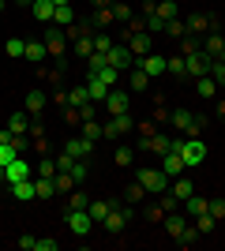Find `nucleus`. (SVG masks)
I'll return each mask as SVG.
<instances>
[{
    "mask_svg": "<svg viewBox=\"0 0 225 251\" xmlns=\"http://www.w3.org/2000/svg\"><path fill=\"white\" fill-rule=\"evenodd\" d=\"M109 214H105V221H101V229L109 232V236H120V232L128 229V221L135 218V206L131 202H109Z\"/></svg>",
    "mask_w": 225,
    "mask_h": 251,
    "instance_id": "f257e3e1",
    "label": "nucleus"
},
{
    "mask_svg": "<svg viewBox=\"0 0 225 251\" xmlns=\"http://www.w3.org/2000/svg\"><path fill=\"white\" fill-rule=\"evenodd\" d=\"M173 150L184 157V165L195 169V165H203V157H206V147H203V139L199 135H188V139H173Z\"/></svg>",
    "mask_w": 225,
    "mask_h": 251,
    "instance_id": "f03ea898",
    "label": "nucleus"
},
{
    "mask_svg": "<svg viewBox=\"0 0 225 251\" xmlns=\"http://www.w3.org/2000/svg\"><path fill=\"white\" fill-rule=\"evenodd\" d=\"M135 180H139L143 188H147V195H161V191L169 188V176H165V169H139V173H135Z\"/></svg>",
    "mask_w": 225,
    "mask_h": 251,
    "instance_id": "7ed1b4c3",
    "label": "nucleus"
},
{
    "mask_svg": "<svg viewBox=\"0 0 225 251\" xmlns=\"http://www.w3.org/2000/svg\"><path fill=\"white\" fill-rule=\"evenodd\" d=\"M210 64H214V56H206L203 49L192 52V56H184V79H199V75H210Z\"/></svg>",
    "mask_w": 225,
    "mask_h": 251,
    "instance_id": "20e7f679",
    "label": "nucleus"
},
{
    "mask_svg": "<svg viewBox=\"0 0 225 251\" xmlns=\"http://www.w3.org/2000/svg\"><path fill=\"white\" fill-rule=\"evenodd\" d=\"M64 221H68V229L83 240V236H90V229H94V218L86 214V210H64Z\"/></svg>",
    "mask_w": 225,
    "mask_h": 251,
    "instance_id": "39448f33",
    "label": "nucleus"
},
{
    "mask_svg": "<svg viewBox=\"0 0 225 251\" xmlns=\"http://www.w3.org/2000/svg\"><path fill=\"white\" fill-rule=\"evenodd\" d=\"M101 105H105V113H109V116H124V113H131V98H128V90H120V86H117V90H109Z\"/></svg>",
    "mask_w": 225,
    "mask_h": 251,
    "instance_id": "423d86ee",
    "label": "nucleus"
},
{
    "mask_svg": "<svg viewBox=\"0 0 225 251\" xmlns=\"http://www.w3.org/2000/svg\"><path fill=\"white\" fill-rule=\"evenodd\" d=\"M131 127H135V120H131V113H124V116H109V124H101V135L113 143V139H120V135H128Z\"/></svg>",
    "mask_w": 225,
    "mask_h": 251,
    "instance_id": "0eeeda50",
    "label": "nucleus"
},
{
    "mask_svg": "<svg viewBox=\"0 0 225 251\" xmlns=\"http://www.w3.org/2000/svg\"><path fill=\"white\" fill-rule=\"evenodd\" d=\"M45 49H49V56H53V60H60V56H64L68 52V38H64V30H60V26H53V23H49V30H45Z\"/></svg>",
    "mask_w": 225,
    "mask_h": 251,
    "instance_id": "6e6552de",
    "label": "nucleus"
},
{
    "mask_svg": "<svg viewBox=\"0 0 225 251\" xmlns=\"http://www.w3.org/2000/svg\"><path fill=\"white\" fill-rule=\"evenodd\" d=\"M139 150H147V154H169V150H173V135H161V131H154V135L143 139V147H139Z\"/></svg>",
    "mask_w": 225,
    "mask_h": 251,
    "instance_id": "1a4fd4ad",
    "label": "nucleus"
},
{
    "mask_svg": "<svg viewBox=\"0 0 225 251\" xmlns=\"http://www.w3.org/2000/svg\"><path fill=\"white\" fill-rule=\"evenodd\" d=\"M131 49V56L139 60V56H147V52H154V45H150V34L147 30H135V34H128V42H124Z\"/></svg>",
    "mask_w": 225,
    "mask_h": 251,
    "instance_id": "9d476101",
    "label": "nucleus"
},
{
    "mask_svg": "<svg viewBox=\"0 0 225 251\" xmlns=\"http://www.w3.org/2000/svg\"><path fill=\"white\" fill-rule=\"evenodd\" d=\"M105 60L113 64V68H120V72H124V68H135V56H131L128 45H113V49L105 52Z\"/></svg>",
    "mask_w": 225,
    "mask_h": 251,
    "instance_id": "9b49d317",
    "label": "nucleus"
},
{
    "mask_svg": "<svg viewBox=\"0 0 225 251\" xmlns=\"http://www.w3.org/2000/svg\"><path fill=\"white\" fill-rule=\"evenodd\" d=\"M135 68H143L150 79H158V75H165V56H158V52H147V56H139V60H135Z\"/></svg>",
    "mask_w": 225,
    "mask_h": 251,
    "instance_id": "f8f14e48",
    "label": "nucleus"
},
{
    "mask_svg": "<svg viewBox=\"0 0 225 251\" xmlns=\"http://www.w3.org/2000/svg\"><path fill=\"white\" fill-rule=\"evenodd\" d=\"M161 169H165V176H169V180H176V176H184V173H188V165H184V157L176 154V150L161 154Z\"/></svg>",
    "mask_w": 225,
    "mask_h": 251,
    "instance_id": "ddd939ff",
    "label": "nucleus"
},
{
    "mask_svg": "<svg viewBox=\"0 0 225 251\" xmlns=\"http://www.w3.org/2000/svg\"><path fill=\"white\" fill-rule=\"evenodd\" d=\"M4 180L15 184V180H30V165H26V157H15L11 165H4Z\"/></svg>",
    "mask_w": 225,
    "mask_h": 251,
    "instance_id": "4468645a",
    "label": "nucleus"
},
{
    "mask_svg": "<svg viewBox=\"0 0 225 251\" xmlns=\"http://www.w3.org/2000/svg\"><path fill=\"white\" fill-rule=\"evenodd\" d=\"M188 34H195V38H206L210 34V15H203V11H195V15H188Z\"/></svg>",
    "mask_w": 225,
    "mask_h": 251,
    "instance_id": "2eb2a0df",
    "label": "nucleus"
},
{
    "mask_svg": "<svg viewBox=\"0 0 225 251\" xmlns=\"http://www.w3.org/2000/svg\"><path fill=\"white\" fill-rule=\"evenodd\" d=\"M30 120H34V116L26 113V109H23V113H11L8 116V131H11V135H26V131H30Z\"/></svg>",
    "mask_w": 225,
    "mask_h": 251,
    "instance_id": "dca6fc26",
    "label": "nucleus"
},
{
    "mask_svg": "<svg viewBox=\"0 0 225 251\" xmlns=\"http://www.w3.org/2000/svg\"><path fill=\"white\" fill-rule=\"evenodd\" d=\"M90 150H94L90 139H68V143H64V154H72L75 161H79V157H90Z\"/></svg>",
    "mask_w": 225,
    "mask_h": 251,
    "instance_id": "f3484780",
    "label": "nucleus"
},
{
    "mask_svg": "<svg viewBox=\"0 0 225 251\" xmlns=\"http://www.w3.org/2000/svg\"><path fill=\"white\" fill-rule=\"evenodd\" d=\"M72 52L79 56V60H90V56H94V34H83V38H75V42H72Z\"/></svg>",
    "mask_w": 225,
    "mask_h": 251,
    "instance_id": "a211bd4d",
    "label": "nucleus"
},
{
    "mask_svg": "<svg viewBox=\"0 0 225 251\" xmlns=\"http://www.w3.org/2000/svg\"><path fill=\"white\" fill-rule=\"evenodd\" d=\"M184 214H188V218H199V214H206V210H210V199H203V195H192V199H184Z\"/></svg>",
    "mask_w": 225,
    "mask_h": 251,
    "instance_id": "6ab92c4d",
    "label": "nucleus"
},
{
    "mask_svg": "<svg viewBox=\"0 0 225 251\" xmlns=\"http://www.w3.org/2000/svg\"><path fill=\"white\" fill-rule=\"evenodd\" d=\"M222 49H225L222 30H214V34H206V38H203V52H206V56H214V60H218V56H222Z\"/></svg>",
    "mask_w": 225,
    "mask_h": 251,
    "instance_id": "aec40b11",
    "label": "nucleus"
},
{
    "mask_svg": "<svg viewBox=\"0 0 225 251\" xmlns=\"http://www.w3.org/2000/svg\"><path fill=\"white\" fill-rule=\"evenodd\" d=\"M30 11H34V19H38V23H53L56 4H53V0H34V4H30Z\"/></svg>",
    "mask_w": 225,
    "mask_h": 251,
    "instance_id": "412c9836",
    "label": "nucleus"
},
{
    "mask_svg": "<svg viewBox=\"0 0 225 251\" xmlns=\"http://www.w3.org/2000/svg\"><path fill=\"white\" fill-rule=\"evenodd\" d=\"M86 90H90V101H105V94H109V86L90 72H86Z\"/></svg>",
    "mask_w": 225,
    "mask_h": 251,
    "instance_id": "4be33fe9",
    "label": "nucleus"
},
{
    "mask_svg": "<svg viewBox=\"0 0 225 251\" xmlns=\"http://www.w3.org/2000/svg\"><path fill=\"white\" fill-rule=\"evenodd\" d=\"M11 195H15L19 202L38 199V195H34V180H15V184H11Z\"/></svg>",
    "mask_w": 225,
    "mask_h": 251,
    "instance_id": "5701e85b",
    "label": "nucleus"
},
{
    "mask_svg": "<svg viewBox=\"0 0 225 251\" xmlns=\"http://www.w3.org/2000/svg\"><path fill=\"white\" fill-rule=\"evenodd\" d=\"M218 90H222V86H218L210 75H199V79H195V94L199 98H218Z\"/></svg>",
    "mask_w": 225,
    "mask_h": 251,
    "instance_id": "b1692460",
    "label": "nucleus"
},
{
    "mask_svg": "<svg viewBox=\"0 0 225 251\" xmlns=\"http://www.w3.org/2000/svg\"><path fill=\"white\" fill-rule=\"evenodd\" d=\"M169 191L176 195V199H180V206H184V199H192V195H195V184H192V180H184V176H176Z\"/></svg>",
    "mask_w": 225,
    "mask_h": 251,
    "instance_id": "393cba45",
    "label": "nucleus"
},
{
    "mask_svg": "<svg viewBox=\"0 0 225 251\" xmlns=\"http://www.w3.org/2000/svg\"><path fill=\"white\" fill-rule=\"evenodd\" d=\"M90 75H98L109 90H117V83H120V68H113V64H105V68H98V72H90Z\"/></svg>",
    "mask_w": 225,
    "mask_h": 251,
    "instance_id": "a878e982",
    "label": "nucleus"
},
{
    "mask_svg": "<svg viewBox=\"0 0 225 251\" xmlns=\"http://www.w3.org/2000/svg\"><path fill=\"white\" fill-rule=\"evenodd\" d=\"M75 23V11H72V4H56V11H53V26H72Z\"/></svg>",
    "mask_w": 225,
    "mask_h": 251,
    "instance_id": "bb28decb",
    "label": "nucleus"
},
{
    "mask_svg": "<svg viewBox=\"0 0 225 251\" xmlns=\"http://www.w3.org/2000/svg\"><path fill=\"white\" fill-rule=\"evenodd\" d=\"M45 101H49V98H45L42 90H30V94H26V113H30V116H42L45 113Z\"/></svg>",
    "mask_w": 225,
    "mask_h": 251,
    "instance_id": "cd10ccee",
    "label": "nucleus"
},
{
    "mask_svg": "<svg viewBox=\"0 0 225 251\" xmlns=\"http://www.w3.org/2000/svg\"><path fill=\"white\" fill-rule=\"evenodd\" d=\"M192 225H195V229H199V236H206V232H214V229H218V218H214V214H210V210H206V214H199V218H192Z\"/></svg>",
    "mask_w": 225,
    "mask_h": 251,
    "instance_id": "c85d7f7f",
    "label": "nucleus"
},
{
    "mask_svg": "<svg viewBox=\"0 0 225 251\" xmlns=\"http://www.w3.org/2000/svg\"><path fill=\"white\" fill-rule=\"evenodd\" d=\"M109 202L105 199H90V206H86V214H90V218H94V225H101V221H105V214H109Z\"/></svg>",
    "mask_w": 225,
    "mask_h": 251,
    "instance_id": "c756f323",
    "label": "nucleus"
},
{
    "mask_svg": "<svg viewBox=\"0 0 225 251\" xmlns=\"http://www.w3.org/2000/svg\"><path fill=\"white\" fill-rule=\"evenodd\" d=\"M158 19H180V4L176 0H158Z\"/></svg>",
    "mask_w": 225,
    "mask_h": 251,
    "instance_id": "7c9ffc66",
    "label": "nucleus"
},
{
    "mask_svg": "<svg viewBox=\"0 0 225 251\" xmlns=\"http://www.w3.org/2000/svg\"><path fill=\"white\" fill-rule=\"evenodd\" d=\"M34 195H38V199H53V195H56V184H53V176L34 180Z\"/></svg>",
    "mask_w": 225,
    "mask_h": 251,
    "instance_id": "2f4dec72",
    "label": "nucleus"
},
{
    "mask_svg": "<svg viewBox=\"0 0 225 251\" xmlns=\"http://www.w3.org/2000/svg\"><path fill=\"white\" fill-rule=\"evenodd\" d=\"M113 161H117V169H131L135 150H131V147H117V150H113Z\"/></svg>",
    "mask_w": 225,
    "mask_h": 251,
    "instance_id": "473e14b6",
    "label": "nucleus"
},
{
    "mask_svg": "<svg viewBox=\"0 0 225 251\" xmlns=\"http://www.w3.org/2000/svg\"><path fill=\"white\" fill-rule=\"evenodd\" d=\"M143 199H147V188H143L139 180H135V184H128V191H124V202H131V206H139Z\"/></svg>",
    "mask_w": 225,
    "mask_h": 251,
    "instance_id": "72a5a7b5",
    "label": "nucleus"
},
{
    "mask_svg": "<svg viewBox=\"0 0 225 251\" xmlns=\"http://www.w3.org/2000/svg\"><path fill=\"white\" fill-rule=\"evenodd\" d=\"M199 49H203V38H195V34H184L180 38V56H192Z\"/></svg>",
    "mask_w": 225,
    "mask_h": 251,
    "instance_id": "f704fd0d",
    "label": "nucleus"
},
{
    "mask_svg": "<svg viewBox=\"0 0 225 251\" xmlns=\"http://www.w3.org/2000/svg\"><path fill=\"white\" fill-rule=\"evenodd\" d=\"M90 23H94V26H101V30H105V26H113V23H117V19H113V4H109V8H94V19H90Z\"/></svg>",
    "mask_w": 225,
    "mask_h": 251,
    "instance_id": "c9c22d12",
    "label": "nucleus"
},
{
    "mask_svg": "<svg viewBox=\"0 0 225 251\" xmlns=\"http://www.w3.org/2000/svg\"><path fill=\"white\" fill-rule=\"evenodd\" d=\"M26 60H49V49H45V42H26Z\"/></svg>",
    "mask_w": 225,
    "mask_h": 251,
    "instance_id": "e433bc0d",
    "label": "nucleus"
},
{
    "mask_svg": "<svg viewBox=\"0 0 225 251\" xmlns=\"http://www.w3.org/2000/svg\"><path fill=\"white\" fill-rule=\"evenodd\" d=\"M53 184H56V195H68L72 188H79V184L72 180V173H56V176H53Z\"/></svg>",
    "mask_w": 225,
    "mask_h": 251,
    "instance_id": "4c0bfd02",
    "label": "nucleus"
},
{
    "mask_svg": "<svg viewBox=\"0 0 225 251\" xmlns=\"http://www.w3.org/2000/svg\"><path fill=\"white\" fill-rule=\"evenodd\" d=\"M4 52L19 60V56H26V42H23V38H8V42H4Z\"/></svg>",
    "mask_w": 225,
    "mask_h": 251,
    "instance_id": "58836bf2",
    "label": "nucleus"
},
{
    "mask_svg": "<svg viewBox=\"0 0 225 251\" xmlns=\"http://www.w3.org/2000/svg\"><path fill=\"white\" fill-rule=\"evenodd\" d=\"M128 83H131V90H147V86H150V75L143 72V68H131V79H128Z\"/></svg>",
    "mask_w": 225,
    "mask_h": 251,
    "instance_id": "ea45409f",
    "label": "nucleus"
},
{
    "mask_svg": "<svg viewBox=\"0 0 225 251\" xmlns=\"http://www.w3.org/2000/svg\"><path fill=\"white\" fill-rule=\"evenodd\" d=\"M165 72L173 79H184V56H165Z\"/></svg>",
    "mask_w": 225,
    "mask_h": 251,
    "instance_id": "a19ab883",
    "label": "nucleus"
},
{
    "mask_svg": "<svg viewBox=\"0 0 225 251\" xmlns=\"http://www.w3.org/2000/svg\"><path fill=\"white\" fill-rule=\"evenodd\" d=\"M86 206H90V199H86V195H83V191H68V210H86Z\"/></svg>",
    "mask_w": 225,
    "mask_h": 251,
    "instance_id": "79ce46f5",
    "label": "nucleus"
},
{
    "mask_svg": "<svg viewBox=\"0 0 225 251\" xmlns=\"http://www.w3.org/2000/svg\"><path fill=\"white\" fill-rule=\"evenodd\" d=\"M83 139H90V143L105 139V135H101V124H98V120H83Z\"/></svg>",
    "mask_w": 225,
    "mask_h": 251,
    "instance_id": "37998d69",
    "label": "nucleus"
},
{
    "mask_svg": "<svg viewBox=\"0 0 225 251\" xmlns=\"http://www.w3.org/2000/svg\"><path fill=\"white\" fill-rule=\"evenodd\" d=\"M113 19H117L120 26H128V23L135 19V15H131V8H128V4H113Z\"/></svg>",
    "mask_w": 225,
    "mask_h": 251,
    "instance_id": "c03bdc74",
    "label": "nucleus"
},
{
    "mask_svg": "<svg viewBox=\"0 0 225 251\" xmlns=\"http://www.w3.org/2000/svg\"><path fill=\"white\" fill-rule=\"evenodd\" d=\"M68 173H72V180H75V184H83V180L90 176V169H86V157H79V161H75V165L68 169Z\"/></svg>",
    "mask_w": 225,
    "mask_h": 251,
    "instance_id": "a18cd8bd",
    "label": "nucleus"
},
{
    "mask_svg": "<svg viewBox=\"0 0 225 251\" xmlns=\"http://www.w3.org/2000/svg\"><path fill=\"white\" fill-rule=\"evenodd\" d=\"M165 34H169V38H184V34H188V23L184 19H169L165 23Z\"/></svg>",
    "mask_w": 225,
    "mask_h": 251,
    "instance_id": "49530a36",
    "label": "nucleus"
},
{
    "mask_svg": "<svg viewBox=\"0 0 225 251\" xmlns=\"http://www.w3.org/2000/svg\"><path fill=\"white\" fill-rule=\"evenodd\" d=\"M38 176H56V161L49 154H42V161H38Z\"/></svg>",
    "mask_w": 225,
    "mask_h": 251,
    "instance_id": "de8ad7c7",
    "label": "nucleus"
},
{
    "mask_svg": "<svg viewBox=\"0 0 225 251\" xmlns=\"http://www.w3.org/2000/svg\"><path fill=\"white\" fill-rule=\"evenodd\" d=\"M210 79L225 90V60H214V64H210Z\"/></svg>",
    "mask_w": 225,
    "mask_h": 251,
    "instance_id": "09e8293b",
    "label": "nucleus"
},
{
    "mask_svg": "<svg viewBox=\"0 0 225 251\" xmlns=\"http://www.w3.org/2000/svg\"><path fill=\"white\" fill-rule=\"evenodd\" d=\"M113 49V38L109 34H94V52H109Z\"/></svg>",
    "mask_w": 225,
    "mask_h": 251,
    "instance_id": "8fccbe9b",
    "label": "nucleus"
},
{
    "mask_svg": "<svg viewBox=\"0 0 225 251\" xmlns=\"http://www.w3.org/2000/svg\"><path fill=\"white\" fill-rule=\"evenodd\" d=\"M161 218H165L161 202H150V206H147V221H161Z\"/></svg>",
    "mask_w": 225,
    "mask_h": 251,
    "instance_id": "3c124183",
    "label": "nucleus"
},
{
    "mask_svg": "<svg viewBox=\"0 0 225 251\" xmlns=\"http://www.w3.org/2000/svg\"><path fill=\"white\" fill-rule=\"evenodd\" d=\"M210 214L222 221V218H225V199H210Z\"/></svg>",
    "mask_w": 225,
    "mask_h": 251,
    "instance_id": "603ef678",
    "label": "nucleus"
},
{
    "mask_svg": "<svg viewBox=\"0 0 225 251\" xmlns=\"http://www.w3.org/2000/svg\"><path fill=\"white\" fill-rule=\"evenodd\" d=\"M45 75H49V83H53V86L64 83V72H60V68H53V72H45Z\"/></svg>",
    "mask_w": 225,
    "mask_h": 251,
    "instance_id": "864d4df0",
    "label": "nucleus"
},
{
    "mask_svg": "<svg viewBox=\"0 0 225 251\" xmlns=\"http://www.w3.org/2000/svg\"><path fill=\"white\" fill-rule=\"evenodd\" d=\"M34 251H56V240H38V244H34Z\"/></svg>",
    "mask_w": 225,
    "mask_h": 251,
    "instance_id": "5fc2aeb1",
    "label": "nucleus"
},
{
    "mask_svg": "<svg viewBox=\"0 0 225 251\" xmlns=\"http://www.w3.org/2000/svg\"><path fill=\"white\" fill-rule=\"evenodd\" d=\"M34 244H38L34 236H19V248H23V251H34Z\"/></svg>",
    "mask_w": 225,
    "mask_h": 251,
    "instance_id": "6e6d98bb",
    "label": "nucleus"
},
{
    "mask_svg": "<svg viewBox=\"0 0 225 251\" xmlns=\"http://www.w3.org/2000/svg\"><path fill=\"white\" fill-rule=\"evenodd\" d=\"M113 0H90V8H109Z\"/></svg>",
    "mask_w": 225,
    "mask_h": 251,
    "instance_id": "4d7b16f0",
    "label": "nucleus"
},
{
    "mask_svg": "<svg viewBox=\"0 0 225 251\" xmlns=\"http://www.w3.org/2000/svg\"><path fill=\"white\" fill-rule=\"evenodd\" d=\"M218 116H225V98H222V101H218Z\"/></svg>",
    "mask_w": 225,
    "mask_h": 251,
    "instance_id": "13d9d810",
    "label": "nucleus"
},
{
    "mask_svg": "<svg viewBox=\"0 0 225 251\" xmlns=\"http://www.w3.org/2000/svg\"><path fill=\"white\" fill-rule=\"evenodd\" d=\"M19 4H26V8H30V4H34V0H19Z\"/></svg>",
    "mask_w": 225,
    "mask_h": 251,
    "instance_id": "bf43d9fd",
    "label": "nucleus"
},
{
    "mask_svg": "<svg viewBox=\"0 0 225 251\" xmlns=\"http://www.w3.org/2000/svg\"><path fill=\"white\" fill-rule=\"evenodd\" d=\"M53 4H72V0H53Z\"/></svg>",
    "mask_w": 225,
    "mask_h": 251,
    "instance_id": "052dcab7",
    "label": "nucleus"
},
{
    "mask_svg": "<svg viewBox=\"0 0 225 251\" xmlns=\"http://www.w3.org/2000/svg\"><path fill=\"white\" fill-rule=\"evenodd\" d=\"M218 60H225V49H222V56H218Z\"/></svg>",
    "mask_w": 225,
    "mask_h": 251,
    "instance_id": "680f3d73",
    "label": "nucleus"
},
{
    "mask_svg": "<svg viewBox=\"0 0 225 251\" xmlns=\"http://www.w3.org/2000/svg\"><path fill=\"white\" fill-rule=\"evenodd\" d=\"M0 11H4V0H0Z\"/></svg>",
    "mask_w": 225,
    "mask_h": 251,
    "instance_id": "e2e57ef3",
    "label": "nucleus"
},
{
    "mask_svg": "<svg viewBox=\"0 0 225 251\" xmlns=\"http://www.w3.org/2000/svg\"><path fill=\"white\" fill-rule=\"evenodd\" d=\"M222 23H225V15H222Z\"/></svg>",
    "mask_w": 225,
    "mask_h": 251,
    "instance_id": "0e129e2a",
    "label": "nucleus"
},
{
    "mask_svg": "<svg viewBox=\"0 0 225 251\" xmlns=\"http://www.w3.org/2000/svg\"><path fill=\"white\" fill-rule=\"evenodd\" d=\"M176 4H180V0H176Z\"/></svg>",
    "mask_w": 225,
    "mask_h": 251,
    "instance_id": "69168bd1",
    "label": "nucleus"
}]
</instances>
